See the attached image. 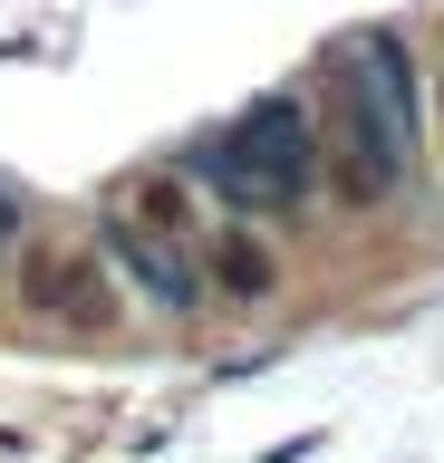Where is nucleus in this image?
Masks as SVG:
<instances>
[{"label":"nucleus","mask_w":444,"mask_h":463,"mask_svg":"<svg viewBox=\"0 0 444 463\" xmlns=\"http://www.w3.org/2000/svg\"><path fill=\"white\" fill-rule=\"evenodd\" d=\"M88 251L107 260L117 289H136L146 309H165V318H194V309H203V270H194V251L165 241V232H146V222H126L117 203L88 222Z\"/></svg>","instance_id":"obj_1"},{"label":"nucleus","mask_w":444,"mask_h":463,"mask_svg":"<svg viewBox=\"0 0 444 463\" xmlns=\"http://www.w3.org/2000/svg\"><path fill=\"white\" fill-rule=\"evenodd\" d=\"M20 299H30L49 328H117L126 318L117 270H107L88 241H39V251L20 260Z\"/></svg>","instance_id":"obj_2"},{"label":"nucleus","mask_w":444,"mask_h":463,"mask_svg":"<svg viewBox=\"0 0 444 463\" xmlns=\"http://www.w3.org/2000/svg\"><path fill=\"white\" fill-rule=\"evenodd\" d=\"M232 145L251 155V165L280 184V203H309L319 194V174H328V155H319V126H309V107H299L290 87H270V97H251V107L232 116Z\"/></svg>","instance_id":"obj_3"},{"label":"nucleus","mask_w":444,"mask_h":463,"mask_svg":"<svg viewBox=\"0 0 444 463\" xmlns=\"http://www.w3.org/2000/svg\"><path fill=\"white\" fill-rule=\"evenodd\" d=\"M203 241V289H222V299H241V309H261L270 289H280V260H270V241H251L241 222H222V232H194Z\"/></svg>","instance_id":"obj_4"},{"label":"nucleus","mask_w":444,"mask_h":463,"mask_svg":"<svg viewBox=\"0 0 444 463\" xmlns=\"http://www.w3.org/2000/svg\"><path fill=\"white\" fill-rule=\"evenodd\" d=\"M184 174H194V184H213V194L232 203V213H290V203H280V184H270V174L232 145V126L194 145V155H184Z\"/></svg>","instance_id":"obj_5"},{"label":"nucleus","mask_w":444,"mask_h":463,"mask_svg":"<svg viewBox=\"0 0 444 463\" xmlns=\"http://www.w3.org/2000/svg\"><path fill=\"white\" fill-rule=\"evenodd\" d=\"M117 213L126 222H146V232H165V241H194V203H184V174H136L117 194Z\"/></svg>","instance_id":"obj_6"},{"label":"nucleus","mask_w":444,"mask_h":463,"mask_svg":"<svg viewBox=\"0 0 444 463\" xmlns=\"http://www.w3.org/2000/svg\"><path fill=\"white\" fill-rule=\"evenodd\" d=\"M20 232H30V213H20V203H10V194H0V260L20 251Z\"/></svg>","instance_id":"obj_7"},{"label":"nucleus","mask_w":444,"mask_h":463,"mask_svg":"<svg viewBox=\"0 0 444 463\" xmlns=\"http://www.w3.org/2000/svg\"><path fill=\"white\" fill-rule=\"evenodd\" d=\"M435 155H444V68H435Z\"/></svg>","instance_id":"obj_8"}]
</instances>
